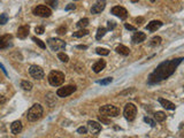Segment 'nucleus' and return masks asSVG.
Listing matches in <instances>:
<instances>
[{
  "label": "nucleus",
  "mask_w": 184,
  "mask_h": 138,
  "mask_svg": "<svg viewBox=\"0 0 184 138\" xmlns=\"http://www.w3.org/2000/svg\"><path fill=\"white\" fill-rule=\"evenodd\" d=\"M99 121L100 122H103V123H105V124H111V120H108V119H106L104 115H99Z\"/></svg>",
  "instance_id": "35"
},
{
  "label": "nucleus",
  "mask_w": 184,
  "mask_h": 138,
  "mask_svg": "<svg viewBox=\"0 0 184 138\" xmlns=\"http://www.w3.org/2000/svg\"><path fill=\"white\" fill-rule=\"evenodd\" d=\"M35 32H36L37 35L44 33V27H36V28H35Z\"/></svg>",
  "instance_id": "37"
},
{
  "label": "nucleus",
  "mask_w": 184,
  "mask_h": 138,
  "mask_svg": "<svg viewBox=\"0 0 184 138\" xmlns=\"http://www.w3.org/2000/svg\"><path fill=\"white\" fill-rule=\"evenodd\" d=\"M77 132L81 133V135H85V133L87 132V129H86L85 127H79V128L77 129Z\"/></svg>",
  "instance_id": "38"
},
{
  "label": "nucleus",
  "mask_w": 184,
  "mask_h": 138,
  "mask_svg": "<svg viewBox=\"0 0 184 138\" xmlns=\"http://www.w3.org/2000/svg\"><path fill=\"white\" fill-rule=\"evenodd\" d=\"M124 28H126V29H128V30H130V31H136V28H135L134 25L128 24V23H126V24H124Z\"/></svg>",
  "instance_id": "40"
},
{
  "label": "nucleus",
  "mask_w": 184,
  "mask_h": 138,
  "mask_svg": "<svg viewBox=\"0 0 184 138\" xmlns=\"http://www.w3.org/2000/svg\"><path fill=\"white\" fill-rule=\"evenodd\" d=\"M21 88L23 90H26V91H30L32 89V83H30L28 81H22L21 82Z\"/></svg>",
  "instance_id": "24"
},
{
  "label": "nucleus",
  "mask_w": 184,
  "mask_h": 138,
  "mask_svg": "<svg viewBox=\"0 0 184 138\" xmlns=\"http://www.w3.org/2000/svg\"><path fill=\"white\" fill-rule=\"evenodd\" d=\"M58 58H59L62 62H68V61H69V56H68L67 54H64V53H59V54H58Z\"/></svg>",
  "instance_id": "31"
},
{
  "label": "nucleus",
  "mask_w": 184,
  "mask_h": 138,
  "mask_svg": "<svg viewBox=\"0 0 184 138\" xmlns=\"http://www.w3.org/2000/svg\"><path fill=\"white\" fill-rule=\"evenodd\" d=\"M5 102H6V97H4V96L0 94V105H3V104H5Z\"/></svg>",
  "instance_id": "42"
},
{
  "label": "nucleus",
  "mask_w": 184,
  "mask_h": 138,
  "mask_svg": "<svg viewBox=\"0 0 184 138\" xmlns=\"http://www.w3.org/2000/svg\"><path fill=\"white\" fill-rule=\"evenodd\" d=\"M22 122L21 121H14L11 125V131L13 135H19L22 131Z\"/></svg>",
  "instance_id": "16"
},
{
  "label": "nucleus",
  "mask_w": 184,
  "mask_h": 138,
  "mask_svg": "<svg viewBox=\"0 0 184 138\" xmlns=\"http://www.w3.org/2000/svg\"><path fill=\"white\" fill-rule=\"evenodd\" d=\"M45 3H46V5H48L52 8H56V6H58V0H45Z\"/></svg>",
  "instance_id": "30"
},
{
  "label": "nucleus",
  "mask_w": 184,
  "mask_h": 138,
  "mask_svg": "<svg viewBox=\"0 0 184 138\" xmlns=\"http://www.w3.org/2000/svg\"><path fill=\"white\" fill-rule=\"evenodd\" d=\"M77 48H81V50H86L87 46L86 45H77Z\"/></svg>",
  "instance_id": "44"
},
{
  "label": "nucleus",
  "mask_w": 184,
  "mask_h": 138,
  "mask_svg": "<svg viewBox=\"0 0 184 138\" xmlns=\"http://www.w3.org/2000/svg\"><path fill=\"white\" fill-rule=\"evenodd\" d=\"M115 27H116V23L114 21H108L107 22V30H113V29H115Z\"/></svg>",
  "instance_id": "33"
},
{
  "label": "nucleus",
  "mask_w": 184,
  "mask_h": 138,
  "mask_svg": "<svg viewBox=\"0 0 184 138\" xmlns=\"http://www.w3.org/2000/svg\"><path fill=\"white\" fill-rule=\"evenodd\" d=\"M96 52H97V54H99V55H108V54H109V51H108L107 48H101V47H98V48L96 50Z\"/></svg>",
  "instance_id": "27"
},
{
  "label": "nucleus",
  "mask_w": 184,
  "mask_h": 138,
  "mask_svg": "<svg viewBox=\"0 0 184 138\" xmlns=\"http://www.w3.org/2000/svg\"><path fill=\"white\" fill-rule=\"evenodd\" d=\"M43 113H44V109L43 107L39 105V104H35L34 106L30 107V109L28 111V114H27V117L29 121L31 122H35L37 120H39L42 116H43Z\"/></svg>",
  "instance_id": "2"
},
{
  "label": "nucleus",
  "mask_w": 184,
  "mask_h": 138,
  "mask_svg": "<svg viewBox=\"0 0 184 138\" xmlns=\"http://www.w3.org/2000/svg\"><path fill=\"white\" fill-rule=\"evenodd\" d=\"M106 32H107V29H106V28H104V27H100V28L98 29V31H97L96 38H97L98 40H100V39L106 35Z\"/></svg>",
  "instance_id": "21"
},
{
  "label": "nucleus",
  "mask_w": 184,
  "mask_h": 138,
  "mask_svg": "<svg viewBox=\"0 0 184 138\" xmlns=\"http://www.w3.org/2000/svg\"><path fill=\"white\" fill-rule=\"evenodd\" d=\"M12 35H3L0 36V50H4V48H7L11 44V40H12Z\"/></svg>",
  "instance_id": "13"
},
{
  "label": "nucleus",
  "mask_w": 184,
  "mask_h": 138,
  "mask_svg": "<svg viewBox=\"0 0 184 138\" xmlns=\"http://www.w3.org/2000/svg\"><path fill=\"white\" fill-rule=\"evenodd\" d=\"M86 35H89V31L85 30V29H82V30H79V31L74 32V33H73V37H75V38H81V37H84V36H86Z\"/></svg>",
  "instance_id": "23"
},
{
  "label": "nucleus",
  "mask_w": 184,
  "mask_h": 138,
  "mask_svg": "<svg viewBox=\"0 0 184 138\" xmlns=\"http://www.w3.org/2000/svg\"><path fill=\"white\" fill-rule=\"evenodd\" d=\"M0 68H1V70L4 72V74H5L6 76H8V73H7V70H6V69H5V67H4L1 63H0Z\"/></svg>",
  "instance_id": "43"
},
{
  "label": "nucleus",
  "mask_w": 184,
  "mask_h": 138,
  "mask_svg": "<svg viewBox=\"0 0 184 138\" xmlns=\"http://www.w3.org/2000/svg\"><path fill=\"white\" fill-rule=\"evenodd\" d=\"M161 42H162L161 37H159V36H155V37H153V38L151 39V43H150V45H151V46H158V45H160V44H161Z\"/></svg>",
  "instance_id": "26"
},
{
  "label": "nucleus",
  "mask_w": 184,
  "mask_h": 138,
  "mask_svg": "<svg viewBox=\"0 0 184 138\" xmlns=\"http://www.w3.org/2000/svg\"><path fill=\"white\" fill-rule=\"evenodd\" d=\"M8 22V16L7 14H0V25H4Z\"/></svg>",
  "instance_id": "29"
},
{
  "label": "nucleus",
  "mask_w": 184,
  "mask_h": 138,
  "mask_svg": "<svg viewBox=\"0 0 184 138\" xmlns=\"http://www.w3.org/2000/svg\"><path fill=\"white\" fill-rule=\"evenodd\" d=\"M131 3H138V0H130Z\"/></svg>",
  "instance_id": "45"
},
{
  "label": "nucleus",
  "mask_w": 184,
  "mask_h": 138,
  "mask_svg": "<svg viewBox=\"0 0 184 138\" xmlns=\"http://www.w3.org/2000/svg\"><path fill=\"white\" fill-rule=\"evenodd\" d=\"M145 39H146V35H145L144 32H140V31L135 32V35L132 36V42H134L135 44H139V43L144 42Z\"/></svg>",
  "instance_id": "19"
},
{
  "label": "nucleus",
  "mask_w": 184,
  "mask_h": 138,
  "mask_svg": "<svg viewBox=\"0 0 184 138\" xmlns=\"http://www.w3.org/2000/svg\"><path fill=\"white\" fill-rule=\"evenodd\" d=\"M182 61H183V58H178V59H173L160 63L155 68V70L150 75L148 84H155L163 80H167L169 76H171L175 73L176 68L182 63Z\"/></svg>",
  "instance_id": "1"
},
{
  "label": "nucleus",
  "mask_w": 184,
  "mask_h": 138,
  "mask_svg": "<svg viewBox=\"0 0 184 138\" xmlns=\"http://www.w3.org/2000/svg\"><path fill=\"white\" fill-rule=\"evenodd\" d=\"M32 40H34V42H35V43H36L40 48H45V47H46V46H45V44H44L40 39H38V38H36V37H34V38H32Z\"/></svg>",
  "instance_id": "32"
},
{
  "label": "nucleus",
  "mask_w": 184,
  "mask_h": 138,
  "mask_svg": "<svg viewBox=\"0 0 184 138\" xmlns=\"http://www.w3.org/2000/svg\"><path fill=\"white\" fill-rule=\"evenodd\" d=\"M135 22H136V24L142 25V24L144 23V17H137V19L135 20Z\"/></svg>",
  "instance_id": "39"
},
{
  "label": "nucleus",
  "mask_w": 184,
  "mask_h": 138,
  "mask_svg": "<svg viewBox=\"0 0 184 138\" xmlns=\"http://www.w3.org/2000/svg\"><path fill=\"white\" fill-rule=\"evenodd\" d=\"M123 114H124V117L128 121H134L136 115H137V107L134 104H127L126 107H124Z\"/></svg>",
  "instance_id": "5"
},
{
  "label": "nucleus",
  "mask_w": 184,
  "mask_h": 138,
  "mask_svg": "<svg viewBox=\"0 0 184 138\" xmlns=\"http://www.w3.org/2000/svg\"><path fill=\"white\" fill-rule=\"evenodd\" d=\"M29 30H30L29 25H22V27H20V28L17 29V37H19L20 39L27 38L28 35H29Z\"/></svg>",
  "instance_id": "15"
},
{
  "label": "nucleus",
  "mask_w": 184,
  "mask_h": 138,
  "mask_svg": "<svg viewBox=\"0 0 184 138\" xmlns=\"http://www.w3.org/2000/svg\"><path fill=\"white\" fill-rule=\"evenodd\" d=\"M47 44L52 51H60L66 47V43L61 39H58V38H50L47 40Z\"/></svg>",
  "instance_id": "7"
},
{
  "label": "nucleus",
  "mask_w": 184,
  "mask_h": 138,
  "mask_svg": "<svg viewBox=\"0 0 184 138\" xmlns=\"http://www.w3.org/2000/svg\"><path fill=\"white\" fill-rule=\"evenodd\" d=\"M48 82L53 86H60L64 82V74L58 70H53L48 75Z\"/></svg>",
  "instance_id": "3"
},
{
  "label": "nucleus",
  "mask_w": 184,
  "mask_h": 138,
  "mask_svg": "<svg viewBox=\"0 0 184 138\" xmlns=\"http://www.w3.org/2000/svg\"><path fill=\"white\" fill-rule=\"evenodd\" d=\"M76 1H77V0H76Z\"/></svg>",
  "instance_id": "46"
},
{
  "label": "nucleus",
  "mask_w": 184,
  "mask_h": 138,
  "mask_svg": "<svg viewBox=\"0 0 184 138\" xmlns=\"http://www.w3.org/2000/svg\"><path fill=\"white\" fill-rule=\"evenodd\" d=\"M34 14L40 17H50L52 15V11L45 5H39L34 9Z\"/></svg>",
  "instance_id": "6"
},
{
  "label": "nucleus",
  "mask_w": 184,
  "mask_h": 138,
  "mask_svg": "<svg viewBox=\"0 0 184 138\" xmlns=\"http://www.w3.org/2000/svg\"><path fill=\"white\" fill-rule=\"evenodd\" d=\"M115 51H116L119 54H122V55H129V53H130V50H129L127 46H124V45H119V46L115 48Z\"/></svg>",
  "instance_id": "20"
},
{
  "label": "nucleus",
  "mask_w": 184,
  "mask_h": 138,
  "mask_svg": "<svg viewBox=\"0 0 184 138\" xmlns=\"http://www.w3.org/2000/svg\"><path fill=\"white\" fill-rule=\"evenodd\" d=\"M112 14L115 15V16H118V17H120V19H122V20H126V19L128 17V12H127V9H126L124 7H122V6H115V7H113V8H112Z\"/></svg>",
  "instance_id": "10"
},
{
  "label": "nucleus",
  "mask_w": 184,
  "mask_h": 138,
  "mask_svg": "<svg viewBox=\"0 0 184 138\" xmlns=\"http://www.w3.org/2000/svg\"><path fill=\"white\" fill-rule=\"evenodd\" d=\"M66 31H67V27H64V25L59 27V28H58V30H56V32H58L59 35H64V33H66Z\"/></svg>",
  "instance_id": "34"
},
{
  "label": "nucleus",
  "mask_w": 184,
  "mask_h": 138,
  "mask_svg": "<svg viewBox=\"0 0 184 138\" xmlns=\"http://www.w3.org/2000/svg\"><path fill=\"white\" fill-rule=\"evenodd\" d=\"M105 7H106V1L105 0H97L96 4L91 8V13L92 14H99L105 9Z\"/></svg>",
  "instance_id": "11"
},
{
  "label": "nucleus",
  "mask_w": 184,
  "mask_h": 138,
  "mask_svg": "<svg viewBox=\"0 0 184 138\" xmlns=\"http://www.w3.org/2000/svg\"><path fill=\"white\" fill-rule=\"evenodd\" d=\"M161 27H162V22L161 21H151L146 25V30H148V31H156Z\"/></svg>",
  "instance_id": "17"
},
{
  "label": "nucleus",
  "mask_w": 184,
  "mask_h": 138,
  "mask_svg": "<svg viewBox=\"0 0 184 138\" xmlns=\"http://www.w3.org/2000/svg\"><path fill=\"white\" fill-rule=\"evenodd\" d=\"M75 8H76V6L73 5V4H69V5L66 6V11H73V9H75Z\"/></svg>",
  "instance_id": "41"
},
{
  "label": "nucleus",
  "mask_w": 184,
  "mask_h": 138,
  "mask_svg": "<svg viewBox=\"0 0 184 138\" xmlns=\"http://www.w3.org/2000/svg\"><path fill=\"white\" fill-rule=\"evenodd\" d=\"M100 115L108 116V117H116L120 114V109L113 105H104L99 108Z\"/></svg>",
  "instance_id": "4"
},
{
  "label": "nucleus",
  "mask_w": 184,
  "mask_h": 138,
  "mask_svg": "<svg viewBox=\"0 0 184 138\" xmlns=\"http://www.w3.org/2000/svg\"><path fill=\"white\" fill-rule=\"evenodd\" d=\"M29 73L36 80H42L44 77V70L39 66H36V64H34V66H31L29 68Z\"/></svg>",
  "instance_id": "9"
},
{
  "label": "nucleus",
  "mask_w": 184,
  "mask_h": 138,
  "mask_svg": "<svg viewBox=\"0 0 184 138\" xmlns=\"http://www.w3.org/2000/svg\"><path fill=\"white\" fill-rule=\"evenodd\" d=\"M159 102H160V105L163 107V108H166V109H170V111H174L175 108H176V106L171 102V101H169V100H166V99H163V98H159Z\"/></svg>",
  "instance_id": "18"
},
{
  "label": "nucleus",
  "mask_w": 184,
  "mask_h": 138,
  "mask_svg": "<svg viewBox=\"0 0 184 138\" xmlns=\"http://www.w3.org/2000/svg\"><path fill=\"white\" fill-rule=\"evenodd\" d=\"M87 128H89L90 132L93 133V135H98L101 131V125L96 121H89L87 122Z\"/></svg>",
  "instance_id": "12"
},
{
  "label": "nucleus",
  "mask_w": 184,
  "mask_h": 138,
  "mask_svg": "<svg viewBox=\"0 0 184 138\" xmlns=\"http://www.w3.org/2000/svg\"><path fill=\"white\" fill-rule=\"evenodd\" d=\"M75 91H76V86H75V85H67V86H63V88L58 89L56 96H58V97H61V98H64V97L70 96V94L74 93Z\"/></svg>",
  "instance_id": "8"
},
{
  "label": "nucleus",
  "mask_w": 184,
  "mask_h": 138,
  "mask_svg": "<svg viewBox=\"0 0 184 138\" xmlns=\"http://www.w3.org/2000/svg\"><path fill=\"white\" fill-rule=\"evenodd\" d=\"M144 121H145L146 123H148L151 127H155V124H156V123H155V121H153L152 119H150V117H147V116H145V117H144Z\"/></svg>",
  "instance_id": "36"
},
{
  "label": "nucleus",
  "mask_w": 184,
  "mask_h": 138,
  "mask_svg": "<svg viewBox=\"0 0 184 138\" xmlns=\"http://www.w3.org/2000/svg\"><path fill=\"white\" fill-rule=\"evenodd\" d=\"M89 25V19H82V20H79L78 22H77V27L78 28H81V29H84L85 27H87Z\"/></svg>",
  "instance_id": "25"
},
{
  "label": "nucleus",
  "mask_w": 184,
  "mask_h": 138,
  "mask_svg": "<svg viewBox=\"0 0 184 138\" xmlns=\"http://www.w3.org/2000/svg\"><path fill=\"white\" fill-rule=\"evenodd\" d=\"M154 119L158 122H163L166 120V114L163 112H156V113H154Z\"/></svg>",
  "instance_id": "22"
},
{
  "label": "nucleus",
  "mask_w": 184,
  "mask_h": 138,
  "mask_svg": "<svg viewBox=\"0 0 184 138\" xmlns=\"http://www.w3.org/2000/svg\"><path fill=\"white\" fill-rule=\"evenodd\" d=\"M105 67H106V61L105 60H99V61H97L93 66H92V70H93L96 74H98L101 70H104Z\"/></svg>",
  "instance_id": "14"
},
{
  "label": "nucleus",
  "mask_w": 184,
  "mask_h": 138,
  "mask_svg": "<svg viewBox=\"0 0 184 138\" xmlns=\"http://www.w3.org/2000/svg\"><path fill=\"white\" fill-rule=\"evenodd\" d=\"M112 82H113V78H112V77H107V78H105V80L98 81L97 83L100 84V85H108V84H111Z\"/></svg>",
  "instance_id": "28"
}]
</instances>
